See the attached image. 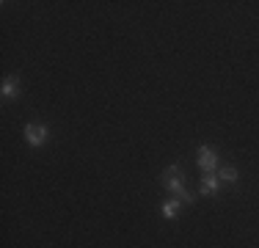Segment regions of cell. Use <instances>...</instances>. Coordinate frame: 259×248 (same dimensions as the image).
<instances>
[{
  "label": "cell",
  "mask_w": 259,
  "mask_h": 248,
  "mask_svg": "<svg viewBox=\"0 0 259 248\" xmlns=\"http://www.w3.org/2000/svg\"><path fill=\"white\" fill-rule=\"evenodd\" d=\"M218 187H221V179L212 177V174H207V177L201 179V193H204V196H212V193H218Z\"/></svg>",
  "instance_id": "cell-4"
},
{
  "label": "cell",
  "mask_w": 259,
  "mask_h": 248,
  "mask_svg": "<svg viewBox=\"0 0 259 248\" xmlns=\"http://www.w3.org/2000/svg\"><path fill=\"white\" fill-rule=\"evenodd\" d=\"M3 96H17V77H6L3 80Z\"/></svg>",
  "instance_id": "cell-6"
},
{
  "label": "cell",
  "mask_w": 259,
  "mask_h": 248,
  "mask_svg": "<svg viewBox=\"0 0 259 248\" xmlns=\"http://www.w3.org/2000/svg\"><path fill=\"white\" fill-rule=\"evenodd\" d=\"M25 138H28L30 146H42L47 141V127L44 124H28L25 127Z\"/></svg>",
  "instance_id": "cell-2"
},
{
  "label": "cell",
  "mask_w": 259,
  "mask_h": 248,
  "mask_svg": "<svg viewBox=\"0 0 259 248\" xmlns=\"http://www.w3.org/2000/svg\"><path fill=\"white\" fill-rule=\"evenodd\" d=\"M163 185L168 187V190L174 193H182V168L179 165H171V168H166V174H163Z\"/></svg>",
  "instance_id": "cell-1"
},
{
  "label": "cell",
  "mask_w": 259,
  "mask_h": 248,
  "mask_svg": "<svg viewBox=\"0 0 259 248\" xmlns=\"http://www.w3.org/2000/svg\"><path fill=\"white\" fill-rule=\"evenodd\" d=\"M199 165H201L207 174L215 171V165H218V152L210 149V146H201V149H199Z\"/></svg>",
  "instance_id": "cell-3"
},
{
  "label": "cell",
  "mask_w": 259,
  "mask_h": 248,
  "mask_svg": "<svg viewBox=\"0 0 259 248\" xmlns=\"http://www.w3.org/2000/svg\"><path fill=\"white\" fill-rule=\"evenodd\" d=\"M179 204H182L179 199H168L166 204H163V215H166V218H176V213H179Z\"/></svg>",
  "instance_id": "cell-5"
},
{
  "label": "cell",
  "mask_w": 259,
  "mask_h": 248,
  "mask_svg": "<svg viewBox=\"0 0 259 248\" xmlns=\"http://www.w3.org/2000/svg\"><path fill=\"white\" fill-rule=\"evenodd\" d=\"M234 179H237V168H231V165L221 168V182H234Z\"/></svg>",
  "instance_id": "cell-7"
}]
</instances>
